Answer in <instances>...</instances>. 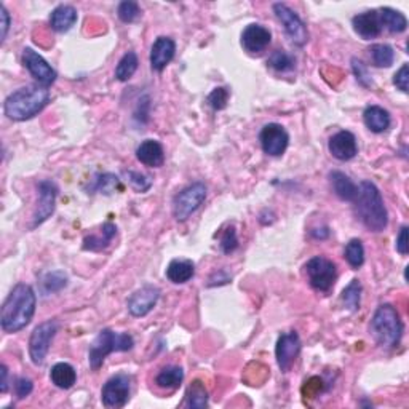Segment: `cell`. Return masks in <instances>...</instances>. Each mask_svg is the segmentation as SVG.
Segmentation results:
<instances>
[{
    "instance_id": "6da1fadb",
    "label": "cell",
    "mask_w": 409,
    "mask_h": 409,
    "mask_svg": "<svg viewBox=\"0 0 409 409\" xmlns=\"http://www.w3.org/2000/svg\"><path fill=\"white\" fill-rule=\"evenodd\" d=\"M37 296L31 285L18 283L10 291L0 312V327L5 333H18L31 323L36 313Z\"/></svg>"
},
{
    "instance_id": "7a4b0ae2",
    "label": "cell",
    "mask_w": 409,
    "mask_h": 409,
    "mask_svg": "<svg viewBox=\"0 0 409 409\" xmlns=\"http://www.w3.org/2000/svg\"><path fill=\"white\" fill-rule=\"evenodd\" d=\"M353 210L364 228L371 232H382L388 224V213L381 192L371 181L360 182Z\"/></svg>"
},
{
    "instance_id": "3957f363",
    "label": "cell",
    "mask_w": 409,
    "mask_h": 409,
    "mask_svg": "<svg viewBox=\"0 0 409 409\" xmlns=\"http://www.w3.org/2000/svg\"><path fill=\"white\" fill-rule=\"evenodd\" d=\"M48 102H50V90L41 83H34L8 95L3 102V112L10 120L24 122L42 112Z\"/></svg>"
},
{
    "instance_id": "277c9868",
    "label": "cell",
    "mask_w": 409,
    "mask_h": 409,
    "mask_svg": "<svg viewBox=\"0 0 409 409\" xmlns=\"http://www.w3.org/2000/svg\"><path fill=\"white\" fill-rule=\"evenodd\" d=\"M369 334L382 347H397L403 336V322L392 304L379 305L369 323Z\"/></svg>"
},
{
    "instance_id": "5b68a950",
    "label": "cell",
    "mask_w": 409,
    "mask_h": 409,
    "mask_svg": "<svg viewBox=\"0 0 409 409\" xmlns=\"http://www.w3.org/2000/svg\"><path fill=\"white\" fill-rule=\"evenodd\" d=\"M135 346V341L130 334L115 333L112 329H102L91 342L88 351V363L93 371H98L104 363L106 357L112 352H128Z\"/></svg>"
},
{
    "instance_id": "8992f818",
    "label": "cell",
    "mask_w": 409,
    "mask_h": 409,
    "mask_svg": "<svg viewBox=\"0 0 409 409\" xmlns=\"http://www.w3.org/2000/svg\"><path fill=\"white\" fill-rule=\"evenodd\" d=\"M305 274H307L309 283L315 291L328 293L334 287L338 278V269L333 261L324 256H315L305 264Z\"/></svg>"
},
{
    "instance_id": "52a82bcc",
    "label": "cell",
    "mask_w": 409,
    "mask_h": 409,
    "mask_svg": "<svg viewBox=\"0 0 409 409\" xmlns=\"http://www.w3.org/2000/svg\"><path fill=\"white\" fill-rule=\"evenodd\" d=\"M206 199V186L203 182H194L182 189L173 200V216L176 221L184 223L200 208Z\"/></svg>"
},
{
    "instance_id": "ba28073f",
    "label": "cell",
    "mask_w": 409,
    "mask_h": 409,
    "mask_svg": "<svg viewBox=\"0 0 409 409\" xmlns=\"http://www.w3.org/2000/svg\"><path fill=\"white\" fill-rule=\"evenodd\" d=\"M58 333V323L55 320H48L36 327L31 339H29V357H31L32 363L41 366L45 363L47 353L50 351V346Z\"/></svg>"
},
{
    "instance_id": "9c48e42d",
    "label": "cell",
    "mask_w": 409,
    "mask_h": 409,
    "mask_svg": "<svg viewBox=\"0 0 409 409\" xmlns=\"http://www.w3.org/2000/svg\"><path fill=\"white\" fill-rule=\"evenodd\" d=\"M274 13L278 21L283 24L285 32L298 47H304L309 42V31L298 13L288 7L287 3H274Z\"/></svg>"
},
{
    "instance_id": "30bf717a",
    "label": "cell",
    "mask_w": 409,
    "mask_h": 409,
    "mask_svg": "<svg viewBox=\"0 0 409 409\" xmlns=\"http://www.w3.org/2000/svg\"><path fill=\"white\" fill-rule=\"evenodd\" d=\"M131 377L128 374H115L104 384L101 401L106 408H123L130 400Z\"/></svg>"
},
{
    "instance_id": "8fae6325",
    "label": "cell",
    "mask_w": 409,
    "mask_h": 409,
    "mask_svg": "<svg viewBox=\"0 0 409 409\" xmlns=\"http://www.w3.org/2000/svg\"><path fill=\"white\" fill-rule=\"evenodd\" d=\"M261 147L270 157H280L285 154L289 144V135L278 123H267L259 133Z\"/></svg>"
},
{
    "instance_id": "7c38bea8",
    "label": "cell",
    "mask_w": 409,
    "mask_h": 409,
    "mask_svg": "<svg viewBox=\"0 0 409 409\" xmlns=\"http://www.w3.org/2000/svg\"><path fill=\"white\" fill-rule=\"evenodd\" d=\"M23 64L41 85L48 88L52 83H55L58 77L56 71L47 63L45 58L34 52L32 48H24L23 50Z\"/></svg>"
},
{
    "instance_id": "4fadbf2b",
    "label": "cell",
    "mask_w": 409,
    "mask_h": 409,
    "mask_svg": "<svg viewBox=\"0 0 409 409\" xmlns=\"http://www.w3.org/2000/svg\"><path fill=\"white\" fill-rule=\"evenodd\" d=\"M38 190V201L37 208L34 211V223L32 229L45 223L55 211V203L58 197V187L53 181H41L37 186Z\"/></svg>"
},
{
    "instance_id": "5bb4252c",
    "label": "cell",
    "mask_w": 409,
    "mask_h": 409,
    "mask_svg": "<svg viewBox=\"0 0 409 409\" xmlns=\"http://www.w3.org/2000/svg\"><path fill=\"white\" fill-rule=\"evenodd\" d=\"M300 347H302V344H300V338L296 331L285 333L278 338L275 357H277V363L283 373H288L289 368L293 366L300 352Z\"/></svg>"
},
{
    "instance_id": "9a60e30c",
    "label": "cell",
    "mask_w": 409,
    "mask_h": 409,
    "mask_svg": "<svg viewBox=\"0 0 409 409\" xmlns=\"http://www.w3.org/2000/svg\"><path fill=\"white\" fill-rule=\"evenodd\" d=\"M160 299V289L154 285H146L133 293L128 299L126 307L133 317H146L155 307Z\"/></svg>"
},
{
    "instance_id": "2e32d148",
    "label": "cell",
    "mask_w": 409,
    "mask_h": 409,
    "mask_svg": "<svg viewBox=\"0 0 409 409\" xmlns=\"http://www.w3.org/2000/svg\"><path fill=\"white\" fill-rule=\"evenodd\" d=\"M329 154L341 162L352 160L358 154L357 137L351 131H339L328 142Z\"/></svg>"
},
{
    "instance_id": "e0dca14e",
    "label": "cell",
    "mask_w": 409,
    "mask_h": 409,
    "mask_svg": "<svg viewBox=\"0 0 409 409\" xmlns=\"http://www.w3.org/2000/svg\"><path fill=\"white\" fill-rule=\"evenodd\" d=\"M272 34L261 24H248L241 32V47L248 53H261L269 47Z\"/></svg>"
},
{
    "instance_id": "ac0fdd59",
    "label": "cell",
    "mask_w": 409,
    "mask_h": 409,
    "mask_svg": "<svg viewBox=\"0 0 409 409\" xmlns=\"http://www.w3.org/2000/svg\"><path fill=\"white\" fill-rule=\"evenodd\" d=\"M353 31L358 34L363 41H371V38H376L381 36L382 32V24L381 19H379L377 10H369V12L360 13L352 19Z\"/></svg>"
},
{
    "instance_id": "d6986e66",
    "label": "cell",
    "mask_w": 409,
    "mask_h": 409,
    "mask_svg": "<svg viewBox=\"0 0 409 409\" xmlns=\"http://www.w3.org/2000/svg\"><path fill=\"white\" fill-rule=\"evenodd\" d=\"M176 53V43L170 37H159L151 48V67L162 72L173 61Z\"/></svg>"
},
{
    "instance_id": "ffe728a7",
    "label": "cell",
    "mask_w": 409,
    "mask_h": 409,
    "mask_svg": "<svg viewBox=\"0 0 409 409\" xmlns=\"http://www.w3.org/2000/svg\"><path fill=\"white\" fill-rule=\"evenodd\" d=\"M136 159L149 168H160L165 164L164 146L155 140L142 141L136 149Z\"/></svg>"
},
{
    "instance_id": "44dd1931",
    "label": "cell",
    "mask_w": 409,
    "mask_h": 409,
    "mask_svg": "<svg viewBox=\"0 0 409 409\" xmlns=\"http://www.w3.org/2000/svg\"><path fill=\"white\" fill-rule=\"evenodd\" d=\"M363 122L369 131L384 133L390 126L392 118L387 109L381 106H369L363 112Z\"/></svg>"
},
{
    "instance_id": "7402d4cb",
    "label": "cell",
    "mask_w": 409,
    "mask_h": 409,
    "mask_svg": "<svg viewBox=\"0 0 409 409\" xmlns=\"http://www.w3.org/2000/svg\"><path fill=\"white\" fill-rule=\"evenodd\" d=\"M77 23V10L72 5H59L50 14V26L56 32H67Z\"/></svg>"
},
{
    "instance_id": "603a6c76",
    "label": "cell",
    "mask_w": 409,
    "mask_h": 409,
    "mask_svg": "<svg viewBox=\"0 0 409 409\" xmlns=\"http://www.w3.org/2000/svg\"><path fill=\"white\" fill-rule=\"evenodd\" d=\"M329 181H331V187L339 199L344 201H353L357 197L358 187L355 186V182L342 171H333L329 173Z\"/></svg>"
},
{
    "instance_id": "cb8c5ba5",
    "label": "cell",
    "mask_w": 409,
    "mask_h": 409,
    "mask_svg": "<svg viewBox=\"0 0 409 409\" xmlns=\"http://www.w3.org/2000/svg\"><path fill=\"white\" fill-rule=\"evenodd\" d=\"M195 275V265L192 261L175 259L166 267V278L175 285L187 283Z\"/></svg>"
},
{
    "instance_id": "d4e9b609",
    "label": "cell",
    "mask_w": 409,
    "mask_h": 409,
    "mask_svg": "<svg viewBox=\"0 0 409 409\" xmlns=\"http://www.w3.org/2000/svg\"><path fill=\"white\" fill-rule=\"evenodd\" d=\"M117 235V228L112 223H106L101 228L100 235H88L83 239V250L87 251H102L111 245Z\"/></svg>"
},
{
    "instance_id": "484cf974",
    "label": "cell",
    "mask_w": 409,
    "mask_h": 409,
    "mask_svg": "<svg viewBox=\"0 0 409 409\" xmlns=\"http://www.w3.org/2000/svg\"><path fill=\"white\" fill-rule=\"evenodd\" d=\"M377 13H379V19H381L382 29L386 27L387 31L392 34H401L406 31L408 19L401 12H398V10H393V8H388V7H384L381 10H377Z\"/></svg>"
},
{
    "instance_id": "4316f807",
    "label": "cell",
    "mask_w": 409,
    "mask_h": 409,
    "mask_svg": "<svg viewBox=\"0 0 409 409\" xmlns=\"http://www.w3.org/2000/svg\"><path fill=\"white\" fill-rule=\"evenodd\" d=\"M50 379L58 388L67 390L77 382V371L69 363H56L50 371Z\"/></svg>"
},
{
    "instance_id": "83f0119b",
    "label": "cell",
    "mask_w": 409,
    "mask_h": 409,
    "mask_svg": "<svg viewBox=\"0 0 409 409\" xmlns=\"http://www.w3.org/2000/svg\"><path fill=\"white\" fill-rule=\"evenodd\" d=\"M182 381H184V371L179 366L164 368L155 377L157 387L166 388V390H175L181 386Z\"/></svg>"
},
{
    "instance_id": "f1b7e54d",
    "label": "cell",
    "mask_w": 409,
    "mask_h": 409,
    "mask_svg": "<svg viewBox=\"0 0 409 409\" xmlns=\"http://www.w3.org/2000/svg\"><path fill=\"white\" fill-rule=\"evenodd\" d=\"M67 287V275L61 272V270H50L41 275V289L42 293L48 296L53 293L61 291L63 288Z\"/></svg>"
},
{
    "instance_id": "f546056e",
    "label": "cell",
    "mask_w": 409,
    "mask_h": 409,
    "mask_svg": "<svg viewBox=\"0 0 409 409\" xmlns=\"http://www.w3.org/2000/svg\"><path fill=\"white\" fill-rule=\"evenodd\" d=\"M137 64H140V61H137V55L135 52L125 53L115 67L117 80H120V82L130 80V78L135 76V72L137 71Z\"/></svg>"
},
{
    "instance_id": "4dcf8cb0",
    "label": "cell",
    "mask_w": 409,
    "mask_h": 409,
    "mask_svg": "<svg viewBox=\"0 0 409 409\" xmlns=\"http://www.w3.org/2000/svg\"><path fill=\"white\" fill-rule=\"evenodd\" d=\"M369 56L373 59V64L377 67H390L395 61V52L387 43H376L369 48Z\"/></svg>"
},
{
    "instance_id": "1f68e13d",
    "label": "cell",
    "mask_w": 409,
    "mask_h": 409,
    "mask_svg": "<svg viewBox=\"0 0 409 409\" xmlns=\"http://www.w3.org/2000/svg\"><path fill=\"white\" fill-rule=\"evenodd\" d=\"M187 405L194 409H203L208 406V392L200 381H194L187 390Z\"/></svg>"
},
{
    "instance_id": "d6a6232c",
    "label": "cell",
    "mask_w": 409,
    "mask_h": 409,
    "mask_svg": "<svg viewBox=\"0 0 409 409\" xmlns=\"http://www.w3.org/2000/svg\"><path fill=\"white\" fill-rule=\"evenodd\" d=\"M344 258L351 265L352 269H360L364 264V246L362 240L353 239L347 243L346 251H344Z\"/></svg>"
},
{
    "instance_id": "836d02e7",
    "label": "cell",
    "mask_w": 409,
    "mask_h": 409,
    "mask_svg": "<svg viewBox=\"0 0 409 409\" xmlns=\"http://www.w3.org/2000/svg\"><path fill=\"white\" fill-rule=\"evenodd\" d=\"M341 299L349 310L357 312L360 309V302H362V283L358 280H352L342 291Z\"/></svg>"
},
{
    "instance_id": "e575fe53",
    "label": "cell",
    "mask_w": 409,
    "mask_h": 409,
    "mask_svg": "<svg viewBox=\"0 0 409 409\" xmlns=\"http://www.w3.org/2000/svg\"><path fill=\"white\" fill-rule=\"evenodd\" d=\"M267 64L269 67H272L274 71L277 72H289L293 71L296 66V59L287 52L277 50L270 55V58L267 59Z\"/></svg>"
},
{
    "instance_id": "d590c367",
    "label": "cell",
    "mask_w": 409,
    "mask_h": 409,
    "mask_svg": "<svg viewBox=\"0 0 409 409\" xmlns=\"http://www.w3.org/2000/svg\"><path fill=\"white\" fill-rule=\"evenodd\" d=\"M117 16L120 18L122 23H135L137 18L141 16V8L140 5L136 2H133V0H125V2H122L118 5L117 8Z\"/></svg>"
},
{
    "instance_id": "8d00e7d4",
    "label": "cell",
    "mask_w": 409,
    "mask_h": 409,
    "mask_svg": "<svg viewBox=\"0 0 409 409\" xmlns=\"http://www.w3.org/2000/svg\"><path fill=\"white\" fill-rule=\"evenodd\" d=\"M118 186H120V181H118L117 176L111 175V173H104V175H100L96 177V182H95V186H93V190L101 192V194H104V195H111Z\"/></svg>"
},
{
    "instance_id": "74e56055",
    "label": "cell",
    "mask_w": 409,
    "mask_h": 409,
    "mask_svg": "<svg viewBox=\"0 0 409 409\" xmlns=\"http://www.w3.org/2000/svg\"><path fill=\"white\" fill-rule=\"evenodd\" d=\"M229 98H230V93L228 88H224V87L214 88V90L211 91L208 96V104L213 107L214 111H223V109H225V107H228Z\"/></svg>"
},
{
    "instance_id": "f35d334b",
    "label": "cell",
    "mask_w": 409,
    "mask_h": 409,
    "mask_svg": "<svg viewBox=\"0 0 409 409\" xmlns=\"http://www.w3.org/2000/svg\"><path fill=\"white\" fill-rule=\"evenodd\" d=\"M125 176L128 177L130 186L137 192V194H142V192H147L151 189L152 181L149 176L137 173V171H126Z\"/></svg>"
},
{
    "instance_id": "ab89813d",
    "label": "cell",
    "mask_w": 409,
    "mask_h": 409,
    "mask_svg": "<svg viewBox=\"0 0 409 409\" xmlns=\"http://www.w3.org/2000/svg\"><path fill=\"white\" fill-rule=\"evenodd\" d=\"M221 250L224 254H230L239 248V239H236V232L234 228H229L224 230L223 236H221Z\"/></svg>"
},
{
    "instance_id": "60d3db41",
    "label": "cell",
    "mask_w": 409,
    "mask_h": 409,
    "mask_svg": "<svg viewBox=\"0 0 409 409\" xmlns=\"http://www.w3.org/2000/svg\"><path fill=\"white\" fill-rule=\"evenodd\" d=\"M352 69H353L355 77H357V80L362 83L363 87H371L373 85V78H371V76H369L368 67L364 66L363 61H360V59L353 58L352 59Z\"/></svg>"
},
{
    "instance_id": "b9f144b4",
    "label": "cell",
    "mask_w": 409,
    "mask_h": 409,
    "mask_svg": "<svg viewBox=\"0 0 409 409\" xmlns=\"http://www.w3.org/2000/svg\"><path fill=\"white\" fill-rule=\"evenodd\" d=\"M34 390V384L31 379L27 377H18L16 381H14V393H16L18 398H26L32 393Z\"/></svg>"
},
{
    "instance_id": "7bdbcfd3",
    "label": "cell",
    "mask_w": 409,
    "mask_h": 409,
    "mask_svg": "<svg viewBox=\"0 0 409 409\" xmlns=\"http://www.w3.org/2000/svg\"><path fill=\"white\" fill-rule=\"evenodd\" d=\"M393 85H395L398 90H401L403 93H408L409 88V66L408 64H403L400 67V71L395 74L393 77Z\"/></svg>"
},
{
    "instance_id": "ee69618b",
    "label": "cell",
    "mask_w": 409,
    "mask_h": 409,
    "mask_svg": "<svg viewBox=\"0 0 409 409\" xmlns=\"http://www.w3.org/2000/svg\"><path fill=\"white\" fill-rule=\"evenodd\" d=\"M230 280H232V277H230L225 270H218V272H214L210 277L208 287H221V285H228L230 283Z\"/></svg>"
},
{
    "instance_id": "f6af8a7d",
    "label": "cell",
    "mask_w": 409,
    "mask_h": 409,
    "mask_svg": "<svg viewBox=\"0 0 409 409\" xmlns=\"http://www.w3.org/2000/svg\"><path fill=\"white\" fill-rule=\"evenodd\" d=\"M408 228L406 225H403V228L400 229V234H398V236H397V245H395V248H397V251L400 254H403V256H406L408 254Z\"/></svg>"
},
{
    "instance_id": "bcb514c9",
    "label": "cell",
    "mask_w": 409,
    "mask_h": 409,
    "mask_svg": "<svg viewBox=\"0 0 409 409\" xmlns=\"http://www.w3.org/2000/svg\"><path fill=\"white\" fill-rule=\"evenodd\" d=\"M0 18H2V42H3L10 29V13L7 12V8H5V5H0Z\"/></svg>"
},
{
    "instance_id": "7dc6e473",
    "label": "cell",
    "mask_w": 409,
    "mask_h": 409,
    "mask_svg": "<svg viewBox=\"0 0 409 409\" xmlns=\"http://www.w3.org/2000/svg\"><path fill=\"white\" fill-rule=\"evenodd\" d=\"M0 374H2V381H0V392L7 393L8 392V369L5 364L0 366Z\"/></svg>"
}]
</instances>
